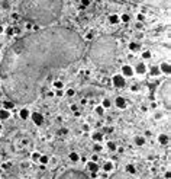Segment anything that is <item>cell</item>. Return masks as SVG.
<instances>
[{
    "instance_id": "1",
    "label": "cell",
    "mask_w": 171,
    "mask_h": 179,
    "mask_svg": "<svg viewBox=\"0 0 171 179\" xmlns=\"http://www.w3.org/2000/svg\"><path fill=\"white\" fill-rule=\"evenodd\" d=\"M86 41L68 26L52 25L32 31L7 47L0 63V79L9 101L34 104L54 73L77 63Z\"/></svg>"
},
{
    "instance_id": "2",
    "label": "cell",
    "mask_w": 171,
    "mask_h": 179,
    "mask_svg": "<svg viewBox=\"0 0 171 179\" xmlns=\"http://www.w3.org/2000/svg\"><path fill=\"white\" fill-rule=\"evenodd\" d=\"M64 10L62 0H20L19 15L26 22H35L41 26H52L61 18Z\"/></svg>"
},
{
    "instance_id": "3",
    "label": "cell",
    "mask_w": 171,
    "mask_h": 179,
    "mask_svg": "<svg viewBox=\"0 0 171 179\" xmlns=\"http://www.w3.org/2000/svg\"><path fill=\"white\" fill-rule=\"evenodd\" d=\"M118 41L113 35H102L94 39L87 50V57L97 67H110L116 61Z\"/></svg>"
},
{
    "instance_id": "4",
    "label": "cell",
    "mask_w": 171,
    "mask_h": 179,
    "mask_svg": "<svg viewBox=\"0 0 171 179\" xmlns=\"http://www.w3.org/2000/svg\"><path fill=\"white\" fill-rule=\"evenodd\" d=\"M170 86H171V82H170V79H167L164 83L161 85V88H159L158 90V95H159V99L162 101V104L165 105V108H167V111H170V102H171V90H170Z\"/></svg>"
},
{
    "instance_id": "5",
    "label": "cell",
    "mask_w": 171,
    "mask_h": 179,
    "mask_svg": "<svg viewBox=\"0 0 171 179\" xmlns=\"http://www.w3.org/2000/svg\"><path fill=\"white\" fill-rule=\"evenodd\" d=\"M125 2H131L136 4H149V6H155L159 9H168L170 6V0H125Z\"/></svg>"
},
{
    "instance_id": "6",
    "label": "cell",
    "mask_w": 171,
    "mask_h": 179,
    "mask_svg": "<svg viewBox=\"0 0 171 179\" xmlns=\"http://www.w3.org/2000/svg\"><path fill=\"white\" fill-rule=\"evenodd\" d=\"M57 179H90V178H89L86 173L80 172V170H77V169H68L64 173H61Z\"/></svg>"
},
{
    "instance_id": "7",
    "label": "cell",
    "mask_w": 171,
    "mask_h": 179,
    "mask_svg": "<svg viewBox=\"0 0 171 179\" xmlns=\"http://www.w3.org/2000/svg\"><path fill=\"white\" fill-rule=\"evenodd\" d=\"M112 83H113L115 88H125V85H126V79H125L122 74H115L112 77Z\"/></svg>"
},
{
    "instance_id": "8",
    "label": "cell",
    "mask_w": 171,
    "mask_h": 179,
    "mask_svg": "<svg viewBox=\"0 0 171 179\" xmlns=\"http://www.w3.org/2000/svg\"><path fill=\"white\" fill-rule=\"evenodd\" d=\"M31 118H32V121H34L35 125H42L44 121H45L44 115H42L41 112H31Z\"/></svg>"
},
{
    "instance_id": "9",
    "label": "cell",
    "mask_w": 171,
    "mask_h": 179,
    "mask_svg": "<svg viewBox=\"0 0 171 179\" xmlns=\"http://www.w3.org/2000/svg\"><path fill=\"white\" fill-rule=\"evenodd\" d=\"M122 76L123 77H132L134 76V67L131 64H123L122 66Z\"/></svg>"
},
{
    "instance_id": "10",
    "label": "cell",
    "mask_w": 171,
    "mask_h": 179,
    "mask_svg": "<svg viewBox=\"0 0 171 179\" xmlns=\"http://www.w3.org/2000/svg\"><path fill=\"white\" fill-rule=\"evenodd\" d=\"M159 71L161 73H164L165 76H170V73H171V66H170V63L168 61H162L161 64H159Z\"/></svg>"
},
{
    "instance_id": "11",
    "label": "cell",
    "mask_w": 171,
    "mask_h": 179,
    "mask_svg": "<svg viewBox=\"0 0 171 179\" xmlns=\"http://www.w3.org/2000/svg\"><path fill=\"white\" fill-rule=\"evenodd\" d=\"M115 105L119 108V109H126V108H128L126 99H125V98H122V96H118V98L115 99Z\"/></svg>"
},
{
    "instance_id": "12",
    "label": "cell",
    "mask_w": 171,
    "mask_h": 179,
    "mask_svg": "<svg viewBox=\"0 0 171 179\" xmlns=\"http://www.w3.org/2000/svg\"><path fill=\"white\" fill-rule=\"evenodd\" d=\"M110 179H135L132 175H129V173L126 172H120V173H113L112 176H110Z\"/></svg>"
},
{
    "instance_id": "13",
    "label": "cell",
    "mask_w": 171,
    "mask_h": 179,
    "mask_svg": "<svg viewBox=\"0 0 171 179\" xmlns=\"http://www.w3.org/2000/svg\"><path fill=\"white\" fill-rule=\"evenodd\" d=\"M134 73H136V74H145L146 73V66L144 63H138L136 66H135V69H134Z\"/></svg>"
},
{
    "instance_id": "14",
    "label": "cell",
    "mask_w": 171,
    "mask_h": 179,
    "mask_svg": "<svg viewBox=\"0 0 171 179\" xmlns=\"http://www.w3.org/2000/svg\"><path fill=\"white\" fill-rule=\"evenodd\" d=\"M19 116H20L22 119H28V118H31V111H29L26 106L20 108V109H19Z\"/></svg>"
},
{
    "instance_id": "15",
    "label": "cell",
    "mask_w": 171,
    "mask_h": 179,
    "mask_svg": "<svg viewBox=\"0 0 171 179\" xmlns=\"http://www.w3.org/2000/svg\"><path fill=\"white\" fill-rule=\"evenodd\" d=\"M87 169L90 170L91 173H93V175H96L97 172H99V165H97V162H89L87 163Z\"/></svg>"
},
{
    "instance_id": "16",
    "label": "cell",
    "mask_w": 171,
    "mask_h": 179,
    "mask_svg": "<svg viewBox=\"0 0 171 179\" xmlns=\"http://www.w3.org/2000/svg\"><path fill=\"white\" fill-rule=\"evenodd\" d=\"M10 118V111L9 109H0V119L2 121H4V119H9Z\"/></svg>"
},
{
    "instance_id": "17",
    "label": "cell",
    "mask_w": 171,
    "mask_h": 179,
    "mask_svg": "<svg viewBox=\"0 0 171 179\" xmlns=\"http://www.w3.org/2000/svg\"><path fill=\"white\" fill-rule=\"evenodd\" d=\"M158 141L161 143V144H168V141H170L168 134H159L158 135Z\"/></svg>"
},
{
    "instance_id": "18",
    "label": "cell",
    "mask_w": 171,
    "mask_h": 179,
    "mask_svg": "<svg viewBox=\"0 0 171 179\" xmlns=\"http://www.w3.org/2000/svg\"><path fill=\"white\" fill-rule=\"evenodd\" d=\"M134 141H135V144L136 146H144L145 144V137H142V135H136V137L134 138Z\"/></svg>"
},
{
    "instance_id": "19",
    "label": "cell",
    "mask_w": 171,
    "mask_h": 179,
    "mask_svg": "<svg viewBox=\"0 0 171 179\" xmlns=\"http://www.w3.org/2000/svg\"><path fill=\"white\" fill-rule=\"evenodd\" d=\"M109 22L112 23V25H118V23L120 22V18H119V15H110V16H109Z\"/></svg>"
},
{
    "instance_id": "20",
    "label": "cell",
    "mask_w": 171,
    "mask_h": 179,
    "mask_svg": "<svg viewBox=\"0 0 171 179\" xmlns=\"http://www.w3.org/2000/svg\"><path fill=\"white\" fill-rule=\"evenodd\" d=\"M129 50L132 51V53H135V51H139L141 50V44H138V42H129Z\"/></svg>"
},
{
    "instance_id": "21",
    "label": "cell",
    "mask_w": 171,
    "mask_h": 179,
    "mask_svg": "<svg viewBox=\"0 0 171 179\" xmlns=\"http://www.w3.org/2000/svg\"><path fill=\"white\" fill-rule=\"evenodd\" d=\"M91 138H93L94 143H102L103 141V134H100V132H94V134L91 135Z\"/></svg>"
},
{
    "instance_id": "22",
    "label": "cell",
    "mask_w": 171,
    "mask_h": 179,
    "mask_svg": "<svg viewBox=\"0 0 171 179\" xmlns=\"http://www.w3.org/2000/svg\"><path fill=\"white\" fill-rule=\"evenodd\" d=\"M125 172L129 173V175H134V173H136V169H135L134 165H126L125 166Z\"/></svg>"
},
{
    "instance_id": "23",
    "label": "cell",
    "mask_w": 171,
    "mask_h": 179,
    "mask_svg": "<svg viewBox=\"0 0 171 179\" xmlns=\"http://www.w3.org/2000/svg\"><path fill=\"white\" fill-rule=\"evenodd\" d=\"M113 163L110 160H106V163H104V166H103V169H104V172H112L113 170Z\"/></svg>"
},
{
    "instance_id": "24",
    "label": "cell",
    "mask_w": 171,
    "mask_h": 179,
    "mask_svg": "<svg viewBox=\"0 0 171 179\" xmlns=\"http://www.w3.org/2000/svg\"><path fill=\"white\" fill-rule=\"evenodd\" d=\"M68 159H70L71 162H74V163H75V162L80 160V156H78V154L75 153V151H71V153L68 154Z\"/></svg>"
},
{
    "instance_id": "25",
    "label": "cell",
    "mask_w": 171,
    "mask_h": 179,
    "mask_svg": "<svg viewBox=\"0 0 171 179\" xmlns=\"http://www.w3.org/2000/svg\"><path fill=\"white\" fill-rule=\"evenodd\" d=\"M119 18H120V22H125V23H129V21H131V15L129 13H123Z\"/></svg>"
},
{
    "instance_id": "26",
    "label": "cell",
    "mask_w": 171,
    "mask_h": 179,
    "mask_svg": "<svg viewBox=\"0 0 171 179\" xmlns=\"http://www.w3.org/2000/svg\"><path fill=\"white\" fill-rule=\"evenodd\" d=\"M52 86L55 89H64V82H62V80H54Z\"/></svg>"
},
{
    "instance_id": "27",
    "label": "cell",
    "mask_w": 171,
    "mask_h": 179,
    "mask_svg": "<svg viewBox=\"0 0 171 179\" xmlns=\"http://www.w3.org/2000/svg\"><path fill=\"white\" fill-rule=\"evenodd\" d=\"M39 163H42V165H48V163H49V157L45 156V154H41V157H39Z\"/></svg>"
},
{
    "instance_id": "28",
    "label": "cell",
    "mask_w": 171,
    "mask_h": 179,
    "mask_svg": "<svg viewBox=\"0 0 171 179\" xmlns=\"http://www.w3.org/2000/svg\"><path fill=\"white\" fill-rule=\"evenodd\" d=\"M39 157H41V153L34 151V153L31 154V160H32V162H39Z\"/></svg>"
},
{
    "instance_id": "29",
    "label": "cell",
    "mask_w": 171,
    "mask_h": 179,
    "mask_svg": "<svg viewBox=\"0 0 171 179\" xmlns=\"http://www.w3.org/2000/svg\"><path fill=\"white\" fill-rule=\"evenodd\" d=\"M106 146H107V149H109L110 151H115L116 149H118V146H116L115 141H107V144H106Z\"/></svg>"
},
{
    "instance_id": "30",
    "label": "cell",
    "mask_w": 171,
    "mask_h": 179,
    "mask_svg": "<svg viewBox=\"0 0 171 179\" xmlns=\"http://www.w3.org/2000/svg\"><path fill=\"white\" fill-rule=\"evenodd\" d=\"M110 105H112V102H110V99H103V102H102V106L104 108V109H107V108H110Z\"/></svg>"
},
{
    "instance_id": "31",
    "label": "cell",
    "mask_w": 171,
    "mask_h": 179,
    "mask_svg": "<svg viewBox=\"0 0 171 179\" xmlns=\"http://www.w3.org/2000/svg\"><path fill=\"white\" fill-rule=\"evenodd\" d=\"M94 112H96L97 115H103V114H104V108H103L102 105H99V106L94 108Z\"/></svg>"
},
{
    "instance_id": "32",
    "label": "cell",
    "mask_w": 171,
    "mask_h": 179,
    "mask_svg": "<svg viewBox=\"0 0 171 179\" xmlns=\"http://www.w3.org/2000/svg\"><path fill=\"white\" fill-rule=\"evenodd\" d=\"M149 71H151V74H152V76H158L159 73H161V71H159V69H158V67H157V66H152V67H151V70H149Z\"/></svg>"
},
{
    "instance_id": "33",
    "label": "cell",
    "mask_w": 171,
    "mask_h": 179,
    "mask_svg": "<svg viewBox=\"0 0 171 179\" xmlns=\"http://www.w3.org/2000/svg\"><path fill=\"white\" fill-rule=\"evenodd\" d=\"M16 105L13 104L12 101H7V102H4V109H12V108H15Z\"/></svg>"
},
{
    "instance_id": "34",
    "label": "cell",
    "mask_w": 171,
    "mask_h": 179,
    "mask_svg": "<svg viewBox=\"0 0 171 179\" xmlns=\"http://www.w3.org/2000/svg\"><path fill=\"white\" fill-rule=\"evenodd\" d=\"M94 151H96V153H100V151L103 150V146L100 144V143H94Z\"/></svg>"
},
{
    "instance_id": "35",
    "label": "cell",
    "mask_w": 171,
    "mask_h": 179,
    "mask_svg": "<svg viewBox=\"0 0 171 179\" xmlns=\"http://www.w3.org/2000/svg\"><path fill=\"white\" fill-rule=\"evenodd\" d=\"M151 57H152V53H151V51H144L142 53V58L144 60H148V58H151Z\"/></svg>"
},
{
    "instance_id": "36",
    "label": "cell",
    "mask_w": 171,
    "mask_h": 179,
    "mask_svg": "<svg viewBox=\"0 0 171 179\" xmlns=\"http://www.w3.org/2000/svg\"><path fill=\"white\" fill-rule=\"evenodd\" d=\"M64 95H67V96L71 98V96H74V95H75V90H74V89H67V90L64 92Z\"/></svg>"
},
{
    "instance_id": "37",
    "label": "cell",
    "mask_w": 171,
    "mask_h": 179,
    "mask_svg": "<svg viewBox=\"0 0 171 179\" xmlns=\"http://www.w3.org/2000/svg\"><path fill=\"white\" fill-rule=\"evenodd\" d=\"M54 95H55V96H62V95H64V89H55V92H54Z\"/></svg>"
},
{
    "instance_id": "38",
    "label": "cell",
    "mask_w": 171,
    "mask_h": 179,
    "mask_svg": "<svg viewBox=\"0 0 171 179\" xmlns=\"http://www.w3.org/2000/svg\"><path fill=\"white\" fill-rule=\"evenodd\" d=\"M48 165L55 166V165H57V157H49V163H48Z\"/></svg>"
},
{
    "instance_id": "39",
    "label": "cell",
    "mask_w": 171,
    "mask_h": 179,
    "mask_svg": "<svg viewBox=\"0 0 171 179\" xmlns=\"http://www.w3.org/2000/svg\"><path fill=\"white\" fill-rule=\"evenodd\" d=\"M84 41H86V39H89V41H91V39H93V34H91V32H89L87 35H86V37L83 38Z\"/></svg>"
},
{
    "instance_id": "40",
    "label": "cell",
    "mask_w": 171,
    "mask_h": 179,
    "mask_svg": "<svg viewBox=\"0 0 171 179\" xmlns=\"http://www.w3.org/2000/svg\"><path fill=\"white\" fill-rule=\"evenodd\" d=\"M136 19H138V22H142L144 19H145V16H144V15H141V13H139V15L136 16Z\"/></svg>"
},
{
    "instance_id": "41",
    "label": "cell",
    "mask_w": 171,
    "mask_h": 179,
    "mask_svg": "<svg viewBox=\"0 0 171 179\" xmlns=\"http://www.w3.org/2000/svg\"><path fill=\"white\" fill-rule=\"evenodd\" d=\"M81 4H83V7L89 6V4H90V0H81Z\"/></svg>"
},
{
    "instance_id": "42",
    "label": "cell",
    "mask_w": 171,
    "mask_h": 179,
    "mask_svg": "<svg viewBox=\"0 0 171 179\" xmlns=\"http://www.w3.org/2000/svg\"><path fill=\"white\" fill-rule=\"evenodd\" d=\"M89 130H90L89 124H83V131H89Z\"/></svg>"
},
{
    "instance_id": "43",
    "label": "cell",
    "mask_w": 171,
    "mask_h": 179,
    "mask_svg": "<svg viewBox=\"0 0 171 179\" xmlns=\"http://www.w3.org/2000/svg\"><path fill=\"white\" fill-rule=\"evenodd\" d=\"M97 160H99L97 154H93V156H91V162H97Z\"/></svg>"
},
{
    "instance_id": "44",
    "label": "cell",
    "mask_w": 171,
    "mask_h": 179,
    "mask_svg": "<svg viewBox=\"0 0 171 179\" xmlns=\"http://www.w3.org/2000/svg\"><path fill=\"white\" fill-rule=\"evenodd\" d=\"M19 18H20L19 13H13V15H12V19H19Z\"/></svg>"
},
{
    "instance_id": "45",
    "label": "cell",
    "mask_w": 171,
    "mask_h": 179,
    "mask_svg": "<svg viewBox=\"0 0 171 179\" xmlns=\"http://www.w3.org/2000/svg\"><path fill=\"white\" fill-rule=\"evenodd\" d=\"M144 26H142V22H138L136 23V29H142Z\"/></svg>"
},
{
    "instance_id": "46",
    "label": "cell",
    "mask_w": 171,
    "mask_h": 179,
    "mask_svg": "<svg viewBox=\"0 0 171 179\" xmlns=\"http://www.w3.org/2000/svg\"><path fill=\"white\" fill-rule=\"evenodd\" d=\"M3 6L6 7V9H9V3H7V2H3Z\"/></svg>"
},
{
    "instance_id": "47",
    "label": "cell",
    "mask_w": 171,
    "mask_h": 179,
    "mask_svg": "<svg viewBox=\"0 0 171 179\" xmlns=\"http://www.w3.org/2000/svg\"><path fill=\"white\" fill-rule=\"evenodd\" d=\"M3 32H4V28H3V26H2V25H0V35L3 34Z\"/></svg>"
},
{
    "instance_id": "48",
    "label": "cell",
    "mask_w": 171,
    "mask_h": 179,
    "mask_svg": "<svg viewBox=\"0 0 171 179\" xmlns=\"http://www.w3.org/2000/svg\"><path fill=\"white\" fill-rule=\"evenodd\" d=\"M162 118V115H159V114H157V115H155V119H161Z\"/></svg>"
}]
</instances>
